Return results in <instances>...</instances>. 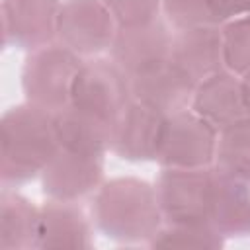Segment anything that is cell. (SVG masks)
<instances>
[{
	"label": "cell",
	"mask_w": 250,
	"mask_h": 250,
	"mask_svg": "<svg viewBox=\"0 0 250 250\" xmlns=\"http://www.w3.org/2000/svg\"><path fill=\"white\" fill-rule=\"evenodd\" d=\"M172 35L168 25L158 18L133 25H117L109 47L111 59L133 78L170 61Z\"/></svg>",
	"instance_id": "8"
},
{
	"label": "cell",
	"mask_w": 250,
	"mask_h": 250,
	"mask_svg": "<svg viewBox=\"0 0 250 250\" xmlns=\"http://www.w3.org/2000/svg\"><path fill=\"white\" fill-rule=\"evenodd\" d=\"M217 135L193 109L166 115L154 160L164 168H207L215 160Z\"/></svg>",
	"instance_id": "4"
},
{
	"label": "cell",
	"mask_w": 250,
	"mask_h": 250,
	"mask_svg": "<svg viewBox=\"0 0 250 250\" xmlns=\"http://www.w3.org/2000/svg\"><path fill=\"white\" fill-rule=\"evenodd\" d=\"M213 166L250 182V115L219 131Z\"/></svg>",
	"instance_id": "19"
},
{
	"label": "cell",
	"mask_w": 250,
	"mask_h": 250,
	"mask_svg": "<svg viewBox=\"0 0 250 250\" xmlns=\"http://www.w3.org/2000/svg\"><path fill=\"white\" fill-rule=\"evenodd\" d=\"M223 234L209 223H166L148 240L152 248H219Z\"/></svg>",
	"instance_id": "20"
},
{
	"label": "cell",
	"mask_w": 250,
	"mask_h": 250,
	"mask_svg": "<svg viewBox=\"0 0 250 250\" xmlns=\"http://www.w3.org/2000/svg\"><path fill=\"white\" fill-rule=\"evenodd\" d=\"M104 180L102 156L59 148L41 172L43 193L57 201H74L98 191Z\"/></svg>",
	"instance_id": "10"
},
{
	"label": "cell",
	"mask_w": 250,
	"mask_h": 250,
	"mask_svg": "<svg viewBox=\"0 0 250 250\" xmlns=\"http://www.w3.org/2000/svg\"><path fill=\"white\" fill-rule=\"evenodd\" d=\"M211 178L213 166L164 168L154 184L164 223H209Z\"/></svg>",
	"instance_id": "5"
},
{
	"label": "cell",
	"mask_w": 250,
	"mask_h": 250,
	"mask_svg": "<svg viewBox=\"0 0 250 250\" xmlns=\"http://www.w3.org/2000/svg\"><path fill=\"white\" fill-rule=\"evenodd\" d=\"M92 227L78 203L49 199L43 207H39L37 248L86 250L92 248Z\"/></svg>",
	"instance_id": "15"
},
{
	"label": "cell",
	"mask_w": 250,
	"mask_h": 250,
	"mask_svg": "<svg viewBox=\"0 0 250 250\" xmlns=\"http://www.w3.org/2000/svg\"><path fill=\"white\" fill-rule=\"evenodd\" d=\"M242 92H244V105H246V113L250 115V72L242 76Z\"/></svg>",
	"instance_id": "25"
},
{
	"label": "cell",
	"mask_w": 250,
	"mask_h": 250,
	"mask_svg": "<svg viewBox=\"0 0 250 250\" xmlns=\"http://www.w3.org/2000/svg\"><path fill=\"white\" fill-rule=\"evenodd\" d=\"M209 223L223 236L250 234V182L213 166Z\"/></svg>",
	"instance_id": "14"
},
{
	"label": "cell",
	"mask_w": 250,
	"mask_h": 250,
	"mask_svg": "<svg viewBox=\"0 0 250 250\" xmlns=\"http://www.w3.org/2000/svg\"><path fill=\"white\" fill-rule=\"evenodd\" d=\"M221 6H223L227 21L236 16L250 14V0H221Z\"/></svg>",
	"instance_id": "24"
},
{
	"label": "cell",
	"mask_w": 250,
	"mask_h": 250,
	"mask_svg": "<svg viewBox=\"0 0 250 250\" xmlns=\"http://www.w3.org/2000/svg\"><path fill=\"white\" fill-rule=\"evenodd\" d=\"M53 119L61 148L90 156H102L109 148L111 121L74 104H68L53 113Z\"/></svg>",
	"instance_id": "17"
},
{
	"label": "cell",
	"mask_w": 250,
	"mask_h": 250,
	"mask_svg": "<svg viewBox=\"0 0 250 250\" xmlns=\"http://www.w3.org/2000/svg\"><path fill=\"white\" fill-rule=\"evenodd\" d=\"M92 219L117 242L150 240L164 223L154 186L139 178H113L102 184L94 193Z\"/></svg>",
	"instance_id": "2"
},
{
	"label": "cell",
	"mask_w": 250,
	"mask_h": 250,
	"mask_svg": "<svg viewBox=\"0 0 250 250\" xmlns=\"http://www.w3.org/2000/svg\"><path fill=\"white\" fill-rule=\"evenodd\" d=\"M117 21L102 0H64L57 20V39L76 55H98L111 47Z\"/></svg>",
	"instance_id": "7"
},
{
	"label": "cell",
	"mask_w": 250,
	"mask_h": 250,
	"mask_svg": "<svg viewBox=\"0 0 250 250\" xmlns=\"http://www.w3.org/2000/svg\"><path fill=\"white\" fill-rule=\"evenodd\" d=\"M59 10V0H2L4 43L25 51L53 43Z\"/></svg>",
	"instance_id": "11"
},
{
	"label": "cell",
	"mask_w": 250,
	"mask_h": 250,
	"mask_svg": "<svg viewBox=\"0 0 250 250\" xmlns=\"http://www.w3.org/2000/svg\"><path fill=\"white\" fill-rule=\"evenodd\" d=\"M225 68L234 74L250 72V14L229 20L223 27Z\"/></svg>",
	"instance_id": "22"
},
{
	"label": "cell",
	"mask_w": 250,
	"mask_h": 250,
	"mask_svg": "<svg viewBox=\"0 0 250 250\" xmlns=\"http://www.w3.org/2000/svg\"><path fill=\"white\" fill-rule=\"evenodd\" d=\"M170 62H174L195 84L219 70H225L221 27L197 25L176 29L172 35Z\"/></svg>",
	"instance_id": "12"
},
{
	"label": "cell",
	"mask_w": 250,
	"mask_h": 250,
	"mask_svg": "<svg viewBox=\"0 0 250 250\" xmlns=\"http://www.w3.org/2000/svg\"><path fill=\"white\" fill-rule=\"evenodd\" d=\"M59 148L53 113L25 102L2 115L0 178L6 186H18L41 176Z\"/></svg>",
	"instance_id": "1"
},
{
	"label": "cell",
	"mask_w": 250,
	"mask_h": 250,
	"mask_svg": "<svg viewBox=\"0 0 250 250\" xmlns=\"http://www.w3.org/2000/svg\"><path fill=\"white\" fill-rule=\"evenodd\" d=\"M164 117L166 115L133 98L111 119L109 150L131 162L152 160L158 150Z\"/></svg>",
	"instance_id": "9"
},
{
	"label": "cell",
	"mask_w": 250,
	"mask_h": 250,
	"mask_svg": "<svg viewBox=\"0 0 250 250\" xmlns=\"http://www.w3.org/2000/svg\"><path fill=\"white\" fill-rule=\"evenodd\" d=\"M162 8L176 29L221 25L227 21L221 0H162Z\"/></svg>",
	"instance_id": "21"
},
{
	"label": "cell",
	"mask_w": 250,
	"mask_h": 250,
	"mask_svg": "<svg viewBox=\"0 0 250 250\" xmlns=\"http://www.w3.org/2000/svg\"><path fill=\"white\" fill-rule=\"evenodd\" d=\"M80 64V55L61 43H49L29 51L21 70L25 100L49 113H57L72 100Z\"/></svg>",
	"instance_id": "3"
},
{
	"label": "cell",
	"mask_w": 250,
	"mask_h": 250,
	"mask_svg": "<svg viewBox=\"0 0 250 250\" xmlns=\"http://www.w3.org/2000/svg\"><path fill=\"white\" fill-rule=\"evenodd\" d=\"M117 25H133L158 18L162 0H102Z\"/></svg>",
	"instance_id": "23"
},
{
	"label": "cell",
	"mask_w": 250,
	"mask_h": 250,
	"mask_svg": "<svg viewBox=\"0 0 250 250\" xmlns=\"http://www.w3.org/2000/svg\"><path fill=\"white\" fill-rule=\"evenodd\" d=\"M195 86L197 84L170 61L131 78L133 98L162 115L188 109V105H191Z\"/></svg>",
	"instance_id": "13"
},
{
	"label": "cell",
	"mask_w": 250,
	"mask_h": 250,
	"mask_svg": "<svg viewBox=\"0 0 250 250\" xmlns=\"http://www.w3.org/2000/svg\"><path fill=\"white\" fill-rule=\"evenodd\" d=\"M39 207L27 197L4 189L0 195V250L37 248Z\"/></svg>",
	"instance_id": "18"
},
{
	"label": "cell",
	"mask_w": 250,
	"mask_h": 250,
	"mask_svg": "<svg viewBox=\"0 0 250 250\" xmlns=\"http://www.w3.org/2000/svg\"><path fill=\"white\" fill-rule=\"evenodd\" d=\"M131 100V76L113 59H90L80 64L70 104L111 121Z\"/></svg>",
	"instance_id": "6"
},
{
	"label": "cell",
	"mask_w": 250,
	"mask_h": 250,
	"mask_svg": "<svg viewBox=\"0 0 250 250\" xmlns=\"http://www.w3.org/2000/svg\"><path fill=\"white\" fill-rule=\"evenodd\" d=\"M191 109L217 131L246 117L242 80L230 70H219L195 86Z\"/></svg>",
	"instance_id": "16"
}]
</instances>
